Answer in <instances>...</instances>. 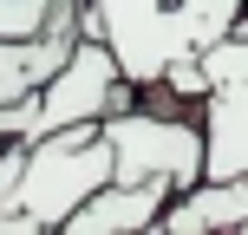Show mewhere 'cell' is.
I'll return each mask as SVG.
<instances>
[{"label":"cell","instance_id":"52a82bcc","mask_svg":"<svg viewBox=\"0 0 248 235\" xmlns=\"http://www.w3.org/2000/svg\"><path fill=\"white\" fill-rule=\"evenodd\" d=\"M176 189L163 183H98L85 203L72 209V222H65V235H144L163 222V203H170Z\"/></svg>","mask_w":248,"mask_h":235},{"label":"cell","instance_id":"30bf717a","mask_svg":"<svg viewBox=\"0 0 248 235\" xmlns=\"http://www.w3.org/2000/svg\"><path fill=\"white\" fill-rule=\"evenodd\" d=\"M242 235H248V222H242Z\"/></svg>","mask_w":248,"mask_h":235},{"label":"cell","instance_id":"277c9868","mask_svg":"<svg viewBox=\"0 0 248 235\" xmlns=\"http://www.w3.org/2000/svg\"><path fill=\"white\" fill-rule=\"evenodd\" d=\"M78 33H98L118 52L124 78L137 92L157 85L170 59H202L183 46V26H176V0H85L78 7Z\"/></svg>","mask_w":248,"mask_h":235},{"label":"cell","instance_id":"6da1fadb","mask_svg":"<svg viewBox=\"0 0 248 235\" xmlns=\"http://www.w3.org/2000/svg\"><path fill=\"white\" fill-rule=\"evenodd\" d=\"M98 183H111V144L98 124H65L26 144L20 183L0 203V235H52Z\"/></svg>","mask_w":248,"mask_h":235},{"label":"cell","instance_id":"3957f363","mask_svg":"<svg viewBox=\"0 0 248 235\" xmlns=\"http://www.w3.org/2000/svg\"><path fill=\"white\" fill-rule=\"evenodd\" d=\"M98 131H105V144H111V176L118 183L189 189L202 176V111L196 105H170V98L137 92Z\"/></svg>","mask_w":248,"mask_h":235},{"label":"cell","instance_id":"8992f818","mask_svg":"<svg viewBox=\"0 0 248 235\" xmlns=\"http://www.w3.org/2000/svg\"><path fill=\"white\" fill-rule=\"evenodd\" d=\"M248 222V176H196L163 203V235H242Z\"/></svg>","mask_w":248,"mask_h":235},{"label":"cell","instance_id":"5b68a950","mask_svg":"<svg viewBox=\"0 0 248 235\" xmlns=\"http://www.w3.org/2000/svg\"><path fill=\"white\" fill-rule=\"evenodd\" d=\"M202 176H248V39L202 46Z\"/></svg>","mask_w":248,"mask_h":235},{"label":"cell","instance_id":"ba28073f","mask_svg":"<svg viewBox=\"0 0 248 235\" xmlns=\"http://www.w3.org/2000/svg\"><path fill=\"white\" fill-rule=\"evenodd\" d=\"M242 7H248V0H176V26H183V46H189V52L216 46V39H222L229 26L242 20Z\"/></svg>","mask_w":248,"mask_h":235},{"label":"cell","instance_id":"7a4b0ae2","mask_svg":"<svg viewBox=\"0 0 248 235\" xmlns=\"http://www.w3.org/2000/svg\"><path fill=\"white\" fill-rule=\"evenodd\" d=\"M131 98H137V85L124 78L118 52L105 46L98 33H78L72 52L59 59V72H52V78H39L26 98L0 105V137L33 144V137L65 131V124H105L118 105H131Z\"/></svg>","mask_w":248,"mask_h":235},{"label":"cell","instance_id":"9c48e42d","mask_svg":"<svg viewBox=\"0 0 248 235\" xmlns=\"http://www.w3.org/2000/svg\"><path fill=\"white\" fill-rule=\"evenodd\" d=\"M20 163H26V144H13V137H0V203L13 196V183H20Z\"/></svg>","mask_w":248,"mask_h":235}]
</instances>
